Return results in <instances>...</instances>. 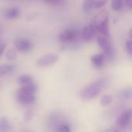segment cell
<instances>
[{"mask_svg":"<svg viewBox=\"0 0 132 132\" xmlns=\"http://www.w3.org/2000/svg\"><path fill=\"white\" fill-rule=\"evenodd\" d=\"M106 84H107L106 79L101 78L97 80L94 83H92L84 87L80 91V97L83 101H86L94 99L100 94L102 89L106 86Z\"/></svg>","mask_w":132,"mask_h":132,"instance_id":"cell-1","label":"cell"},{"mask_svg":"<svg viewBox=\"0 0 132 132\" xmlns=\"http://www.w3.org/2000/svg\"><path fill=\"white\" fill-rule=\"evenodd\" d=\"M94 24L96 27L97 31L101 33L102 36H104L107 37L110 36L108 14L105 11L101 12L96 16Z\"/></svg>","mask_w":132,"mask_h":132,"instance_id":"cell-2","label":"cell"},{"mask_svg":"<svg viewBox=\"0 0 132 132\" xmlns=\"http://www.w3.org/2000/svg\"><path fill=\"white\" fill-rule=\"evenodd\" d=\"M16 99L22 104L30 105L36 101V96L35 94L29 93L22 89H19L16 92Z\"/></svg>","mask_w":132,"mask_h":132,"instance_id":"cell-3","label":"cell"},{"mask_svg":"<svg viewBox=\"0 0 132 132\" xmlns=\"http://www.w3.org/2000/svg\"><path fill=\"white\" fill-rule=\"evenodd\" d=\"M58 55L54 54V53H49L46 54L43 56H41L38 61H37V65L41 67H49L50 65L54 64L57 60H58Z\"/></svg>","mask_w":132,"mask_h":132,"instance_id":"cell-4","label":"cell"},{"mask_svg":"<svg viewBox=\"0 0 132 132\" xmlns=\"http://www.w3.org/2000/svg\"><path fill=\"white\" fill-rule=\"evenodd\" d=\"M131 120V111L126 110L119 115L116 121V125L119 128H125Z\"/></svg>","mask_w":132,"mask_h":132,"instance_id":"cell-5","label":"cell"},{"mask_svg":"<svg viewBox=\"0 0 132 132\" xmlns=\"http://www.w3.org/2000/svg\"><path fill=\"white\" fill-rule=\"evenodd\" d=\"M14 45H15L16 50L19 52H22V53H25V52H28V51L31 50L33 46L32 43L29 40L23 39H16L14 42Z\"/></svg>","mask_w":132,"mask_h":132,"instance_id":"cell-6","label":"cell"},{"mask_svg":"<svg viewBox=\"0 0 132 132\" xmlns=\"http://www.w3.org/2000/svg\"><path fill=\"white\" fill-rule=\"evenodd\" d=\"M96 32H97V29H96L94 24V23L88 24L87 26H86L84 27V29L83 30L82 39L85 42H89L90 40H91L94 37Z\"/></svg>","mask_w":132,"mask_h":132,"instance_id":"cell-7","label":"cell"},{"mask_svg":"<svg viewBox=\"0 0 132 132\" xmlns=\"http://www.w3.org/2000/svg\"><path fill=\"white\" fill-rule=\"evenodd\" d=\"M77 32L74 29H67L60 33L58 38L61 42H70L76 39Z\"/></svg>","mask_w":132,"mask_h":132,"instance_id":"cell-8","label":"cell"},{"mask_svg":"<svg viewBox=\"0 0 132 132\" xmlns=\"http://www.w3.org/2000/svg\"><path fill=\"white\" fill-rule=\"evenodd\" d=\"M105 56L102 53H97L94 54L90 57V61L92 65L96 68H101L103 67L104 61H105Z\"/></svg>","mask_w":132,"mask_h":132,"instance_id":"cell-9","label":"cell"},{"mask_svg":"<svg viewBox=\"0 0 132 132\" xmlns=\"http://www.w3.org/2000/svg\"><path fill=\"white\" fill-rule=\"evenodd\" d=\"M110 43H111V42H110L109 39L107 38V36H99L98 39H97V44H98L99 47H100L103 51L109 46Z\"/></svg>","mask_w":132,"mask_h":132,"instance_id":"cell-10","label":"cell"},{"mask_svg":"<svg viewBox=\"0 0 132 132\" xmlns=\"http://www.w3.org/2000/svg\"><path fill=\"white\" fill-rule=\"evenodd\" d=\"M20 89H22L26 92L32 93V94H35L37 91V87L33 82H31V83H29V84H26L24 85H21Z\"/></svg>","mask_w":132,"mask_h":132,"instance_id":"cell-11","label":"cell"},{"mask_svg":"<svg viewBox=\"0 0 132 132\" xmlns=\"http://www.w3.org/2000/svg\"><path fill=\"white\" fill-rule=\"evenodd\" d=\"M104 56L105 58H108V59H113L115 56V49L114 46L111 44V43L109 44V46L104 50Z\"/></svg>","mask_w":132,"mask_h":132,"instance_id":"cell-12","label":"cell"},{"mask_svg":"<svg viewBox=\"0 0 132 132\" xmlns=\"http://www.w3.org/2000/svg\"><path fill=\"white\" fill-rule=\"evenodd\" d=\"M19 15V10L17 8H12L8 9L5 13V16L9 19H15L16 17H18Z\"/></svg>","mask_w":132,"mask_h":132,"instance_id":"cell-13","label":"cell"},{"mask_svg":"<svg viewBox=\"0 0 132 132\" xmlns=\"http://www.w3.org/2000/svg\"><path fill=\"white\" fill-rule=\"evenodd\" d=\"M17 82L20 84V85H24L31 82H33V79L32 78V77L30 75L28 74H22L20 75L18 79H17Z\"/></svg>","mask_w":132,"mask_h":132,"instance_id":"cell-14","label":"cell"},{"mask_svg":"<svg viewBox=\"0 0 132 132\" xmlns=\"http://www.w3.org/2000/svg\"><path fill=\"white\" fill-rule=\"evenodd\" d=\"M10 129V124L7 118L2 117L0 118V131H8Z\"/></svg>","mask_w":132,"mask_h":132,"instance_id":"cell-15","label":"cell"},{"mask_svg":"<svg viewBox=\"0 0 132 132\" xmlns=\"http://www.w3.org/2000/svg\"><path fill=\"white\" fill-rule=\"evenodd\" d=\"M14 67L11 64H3L0 66V77L10 73L13 70Z\"/></svg>","mask_w":132,"mask_h":132,"instance_id":"cell-16","label":"cell"},{"mask_svg":"<svg viewBox=\"0 0 132 132\" xmlns=\"http://www.w3.org/2000/svg\"><path fill=\"white\" fill-rule=\"evenodd\" d=\"M111 101H112V96L110 94H105L101 98L100 104H101V107L106 108L111 103Z\"/></svg>","mask_w":132,"mask_h":132,"instance_id":"cell-17","label":"cell"},{"mask_svg":"<svg viewBox=\"0 0 132 132\" xmlns=\"http://www.w3.org/2000/svg\"><path fill=\"white\" fill-rule=\"evenodd\" d=\"M95 0H84L82 5L83 10L84 12H89L94 9V3Z\"/></svg>","mask_w":132,"mask_h":132,"instance_id":"cell-18","label":"cell"},{"mask_svg":"<svg viewBox=\"0 0 132 132\" xmlns=\"http://www.w3.org/2000/svg\"><path fill=\"white\" fill-rule=\"evenodd\" d=\"M123 5V1L122 0H112L111 2V7L115 11H120Z\"/></svg>","mask_w":132,"mask_h":132,"instance_id":"cell-19","label":"cell"},{"mask_svg":"<svg viewBox=\"0 0 132 132\" xmlns=\"http://www.w3.org/2000/svg\"><path fill=\"white\" fill-rule=\"evenodd\" d=\"M56 130L57 131H61V132H69L70 131V128H69V125H67L66 123H60V125H58L56 127Z\"/></svg>","mask_w":132,"mask_h":132,"instance_id":"cell-20","label":"cell"},{"mask_svg":"<svg viewBox=\"0 0 132 132\" xmlns=\"http://www.w3.org/2000/svg\"><path fill=\"white\" fill-rule=\"evenodd\" d=\"M108 0H95L94 3V9H99L103 7L106 3Z\"/></svg>","mask_w":132,"mask_h":132,"instance_id":"cell-21","label":"cell"},{"mask_svg":"<svg viewBox=\"0 0 132 132\" xmlns=\"http://www.w3.org/2000/svg\"><path fill=\"white\" fill-rule=\"evenodd\" d=\"M6 59L8 60H13L15 58V52L14 50H9L7 53H6Z\"/></svg>","mask_w":132,"mask_h":132,"instance_id":"cell-22","label":"cell"},{"mask_svg":"<svg viewBox=\"0 0 132 132\" xmlns=\"http://www.w3.org/2000/svg\"><path fill=\"white\" fill-rule=\"evenodd\" d=\"M43 1L49 5H59L65 2V0H43Z\"/></svg>","mask_w":132,"mask_h":132,"instance_id":"cell-23","label":"cell"},{"mask_svg":"<svg viewBox=\"0 0 132 132\" xmlns=\"http://www.w3.org/2000/svg\"><path fill=\"white\" fill-rule=\"evenodd\" d=\"M125 46H126V50L128 53L129 55L132 54V43L131 40H128L125 43Z\"/></svg>","mask_w":132,"mask_h":132,"instance_id":"cell-24","label":"cell"},{"mask_svg":"<svg viewBox=\"0 0 132 132\" xmlns=\"http://www.w3.org/2000/svg\"><path fill=\"white\" fill-rule=\"evenodd\" d=\"M32 116H33V112L31 110H28L27 111H26L24 118H25V119L26 121H29V120L32 119Z\"/></svg>","mask_w":132,"mask_h":132,"instance_id":"cell-25","label":"cell"},{"mask_svg":"<svg viewBox=\"0 0 132 132\" xmlns=\"http://www.w3.org/2000/svg\"><path fill=\"white\" fill-rule=\"evenodd\" d=\"M5 46H6V44L5 43H0V58H1V56H2V54H3L4 51H5Z\"/></svg>","mask_w":132,"mask_h":132,"instance_id":"cell-26","label":"cell"},{"mask_svg":"<svg viewBox=\"0 0 132 132\" xmlns=\"http://www.w3.org/2000/svg\"><path fill=\"white\" fill-rule=\"evenodd\" d=\"M131 90H125L123 93H122V97H126V98H128V97H131Z\"/></svg>","mask_w":132,"mask_h":132,"instance_id":"cell-27","label":"cell"},{"mask_svg":"<svg viewBox=\"0 0 132 132\" xmlns=\"http://www.w3.org/2000/svg\"><path fill=\"white\" fill-rule=\"evenodd\" d=\"M125 4L129 9L132 8V0H125Z\"/></svg>","mask_w":132,"mask_h":132,"instance_id":"cell-28","label":"cell"}]
</instances>
